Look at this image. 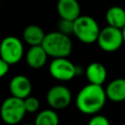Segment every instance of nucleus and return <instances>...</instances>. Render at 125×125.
<instances>
[{"label": "nucleus", "mask_w": 125, "mask_h": 125, "mask_svg": "<svg viewBox=\"0 0 125 125\" xmlns=\"http://www.w3.org/2000/svg\"><path fill=\"white\" fill-rule=\"evenodd\" d=\"M106 99L105 90L103 88V85L89 83L78 92L75 104L80 112L87 115H94L104 106Z\"/></svg>", "instance_id": "obj_1"}, {"label": "nucleus", "mask_w": 125, "mask_h": 125, "mask_svg": "<svg viewBox=\"0 0 125 125\" xmlns=\"http://www.w3.org/2000/svg\"><path fill=\"white\" fill-rule=\"evenodd\" d=\"M41 45L48 56L53 59L67 58L72 51V42L70 37L58 30L47 33Z\"/></svg>", "instance_id": "obj_2"}, {"label": "nucleus", "mask_w": 125, "mask_h": 125, "mask_svg": "<svg viewBox=\"0 0 125 125\" xmlns=\"http://www.w3.org/2000/svg\"><path fill=\"white\" fill-rule=\"evenodd\" d=\"M101 28L97 21L90 16H79L73 21V34L84 44L97 42Z\"/></svg>", "instance_id": "obj_3"}, {"label": "nucleus", "mask_w": 125, "mask_h": 125, "mask_svg": "<svg viewBox=\"0 0 125 125\" xmlns=\"http://www.w3.org/2000/svg\"><path fill=\"white\" fill-rule=\"evenodd\" d=\"M26 113L22 99L11 96L5 99L0 106V117L8 125L19 124Z\"/></svg>", "instance_id": "obj_4"}, {"label": "nucleus", "mask_w": 125, "mask_h": 125, "mask_svg": "<svg viewBox=\"0 0 125 125\" xmlns=\"http://www.w3.org/2000/svg\"><path fill=\"white\" fill-rule=\"evenodd\" d=\"M23 44L20 38L14 35L4 37L0 42V58L6 62L16 64L23 57Z\"/></svg>", "instance_id": "obj_5"}, {"label": "nucleus", "mask_w": 125, "mask_h": 125, "mask_svg": "<svg viewBox=\"0 0 125 125\" xmlns=\"http://www.w3.org/2000/svg\"><path fill=\"white\" fill-rule=\"evenodd\" d=\"M97 42L103 51L106 53L115 52L124 44L122 31L119 28L107 25L101 29Z\"/></svg>", "instance_id": "obj_6"}, {"label": "nucleus", "mask_w": 125, "mask_h": 125, "mask_svg": "<svg viewBox=\"0 0 125 125\" xmlns=\"http://www.w3.org/2000/svg\"><path fill=\"white\" fill-rule=\"evenodd\" d=\"M49 72L59 81H69L77 76V65L67 58H56L49 64Z\"/></svg>", "instance_id": "obj_7"}, {"label": "nucleus", "mask_w": 125, "mask_h": 125, "mask_svg": "<svg viewBox=\"0 0 125 125\" xmlns=\"http://www.w3.org/2000/svg\"><path fill=\"white\" fill-rule=\"evenodd\" d=\"M48 104L53 109H63L67 107L72 100L70 90L64 85H55L51 87L46 95Z\"/></svg>", "instance_id": "obj_8"}, {"label": "nucleus", "mask_w": 125, "mask_h": 125, "mask_svg": "<svg viewBox=\"0 0 125 125\" xmlns=\"http://www.w3.org/2000/svg\"><path fill=\"white\" fill-rule=\"evenodd\" d=\"M32 90V85L28 77L22 74H18L14 76L9 83V91L12 96L24 100L30 96Z\"/></svg>", "instance_id": "obj_9"}, {"label": "nucleus", "mask_w": 125, "mask_h": 125, "mask_svg": "<svg viewBox=\"0 0 125 125\" xmlns=\"http://www.w3.org/2000/svg\"><path fill=\"white\" fill-rule=\"evenodd\" d=\"M48 57L49 56L42 45L30 46L25 54V61L29 67L33 69H40L46 64Z\"/></svg>", "instance_id": "obj_10"}, {"label": "nucleus", "mask_w": 125, "mask_h": 125, "mask_svg": "<svg viewBox=\"0 0 125 125\" xmlns=\"http://www.w3.org/2000/svg\"><path fill=\"white\" fill-rule=\"evenodd\" d=\"M57 12L61 19L75 21L80 16L81 8L77 0H58Z\"/></svg>", "instance_id": "obj_11"}, {"label": "nucleus", "mask_w": 125, "mask_h": 125, "mask_svg": "<svg viewBox=\"0 0 125 125\" xmlns=\"http://www.w3.org/2000/svg\"><path fill=\"white\" fill-rule=\"evenodd\" d=\"M85 75L89 83L103 85L106 80L107 70L103 63L94 62L87 65L85 69Z\"/></svg>", "instance_id": "obj_12"}, {"label": "nucleus", "mask_w": 125, "mask_h": 125, "mask_svg": "<svg viewBox=\"0 0 125 125\" xmlns=\"http://www.w3.org/2000/svg\"><path fill=\"white\" fill-rule=\"evenodd\" d=\"M105 90L106 98L115 103L125 101V78H116L111 80Z\"/></svg>", "instance_id": "obj_13"}, {"label": "nucleus", "mask_w": 125, "mask_h": 125, "mask_svg": "<svg viewBox=\"0 0 125 125\" xmlns=\"http://www.w3.org/2000/svg\"><path fill=\"white\" fill-rule=\"evenodd\" d=\"M46 33L37 24H29L25 26L22 31V38L24 42L29 46H37L41 45Z\"/></svg>", "instance_id": "obj_14"}, {"label": "nucleus", "mask_w": 125, "mask_h": 125, "mask_svg": "<svg viewBox=\"0 0 125 125\" xmlns=\"http://www.w3.org/2000/svg\"><path fill=\"white\" fill-rule=\"evenodd\" d=\"M107 25L122 29L125 26V10L120 6H112L105 13Z\"/></svg>", "instance_id": "obj_15"}, {"label": "nucleus", "mask_w": 125, "mask_h": 125, "mask_svg": "<svg viewBox=\"0 0 125 125\" xmlns=\"http://www.w3.org/2000/svg\"><path fill=\"white\" fill-rule=\"evenodd\" d=\"M60 118L53 108L43 109L37 113L35 117V125H59Z\"/></svg>", "instance_id": "obj_16"}, {"label": "nucleus", "mask_w": 125, "mask_h": 125, "mask_svg": "<svg viewBox=\"0 0 125 125\" xmlns=\"http://www.w3.org/2000/svg\"><path fill=\"white\" fill-rule=\"evenodd\" d=\"M24 102V106H25V110L28 113H34L37 112L40 106V103L39 100L35 97L32 96H28L27 98H25L23 100Z\"/></svg>", "instance_id": "obj_17"}, {"label": "nucleus", "mask_w": 125, "mask_h": 125, "mask_svg": "<svg viewBox=\"0 0 125 125\" xmlns=\"http://www.w3.org/2000/svg\"><path fill=\"white\" fill-rule=\"evenodd\" d=\"M73 21H74L61 19L58 23V31L68 36L70 34H73Z\"/></svg>", "instance_id": "obj_18"}, {"label": "nucleus", "mask_w": 125, "mask_h": 125, "mask_svg": "<svg viewBox=\"0 0 125 125\" xmlns=\"http://www.w3.org/2000/svg\"><path fill=\"white\" fill-rule=\"evenodd\" d=\"M88 125H110L108 119L101 114H94L88 122Z\"/></svg>", "instance_id": "obj_19"}, {"label": "nucleus", "mask_w": 125, "mask_h": 125, "mask_svg": "<svg viewBox=\"0 0 125 125\" xmlns=\"http://www.w3.org/2000/svg\"><path fill=\"white\" fill-rule=\"evenodd\" d=\"M9 68H10V64L0 58V78L4 77L8 73Z\"/></svg>", "instance_id": "obj_20"}, {"label": "nucleus", "mask_w": 125, "mask_h": 125, "mask_svg": "<svg viewBox=\"0 0 125 125\" xmlns=\"http://www.w3.org/2000/svg\"><path fill=\"white\" fill-rule=\"evenodd\" d=\"M121 31H122V36H123V41H124V43H125V26L121 29Z\"/></svg>", "instance_id": "obj_21"}, {"label": "nucleus", "mask_w": 125, "mask_h": 125, "mask_svg": "<svg viewBox=\"0 0 125 125\" xmlns=\"http://www.w3.org/2000/svg\"><path fill=\"white\" fill-rule=\"evenodd\" d=\"M22 125H35L34 123H25V124H22Z\"/></svg>", "instance_id": "obj_22"}]
</instances>
